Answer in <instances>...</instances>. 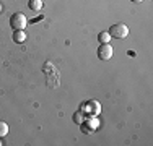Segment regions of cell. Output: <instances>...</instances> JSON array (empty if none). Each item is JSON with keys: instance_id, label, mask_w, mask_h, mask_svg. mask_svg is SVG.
I'll return each instance as SVG.
<instances>
[{"instance_id": "1", "label": "cell", "mask_w": 153, "mask_h": 146, "mask_svg": "<svg viewBox=\"0 0 153 146\" xmlns=\"http://www.w3.org/2000/svg\"><path fill=\"white\" fill-rule=\"evenodd\" d=\"M108 32L111 34V38H114V39H126L127 36H129V28L124 23H116L109 28Z\"/></svg>"}, {"instance_id": "2", "label": "cell", "mask_w": 153, "mask_h": 146, "mask_svg": "<svg viewBox=\"0 0 153 146\" xmlns=\"http://www.w3.org/2000/svg\"><path fill=\"white\" fill-rule=\"evenodd\" d=\"M10 26H12V29H15V31H18V29L25 31V28L28 26L26 16L23 13H13L12 18H10Z\"/></svg>"}, {"instance_id": "3", "label": "cell", "mask_w": 153, "mask_h": 146, "mask_svg": "<svg viewBox=\"0 0 153 146\" xmlns=\"http://www.w3.org/2000/svg\"><path fill=\"white\" fill-rule=\"evenodd\" d=\"M98 57H100V60H109V58L112 57V47L111 44H101L100 49H98Z\"/></svg>"}, {"instance_id": "4", "label": "cell", "mask_w": 153, "mask_h": 146, "mask_svg": "<svg viewBox=\"0 0 153 146\" xmlns=\"http://www.w3.org/2000/svg\"><path fill=\"white\" fill-rule=\"evenodd\" d=\"M13 41L16 44H23L26 41V32L21 31V29H18V31H13Z\"/></svg>"}, {"instance_id": "5", "label": "cell", "mask_w": 153, "mask_h": 146, "mask_svg": "<svg viewBox=\"0 0 153 146\" xmlns=\"http://www.w3.org/2000/svg\"><path fill=\"white\" fill-rule=\"evenodd\" d=\"M42 5H44L42 0H30V2H28V7H30L31 12H41Z\"/></svg>"}, {"instance_id": "6", "label": "cell", "mask_w": 153, "mask_h": 146, "mask_svg": "<svg viewBox=\"0 0 153 146\" xmlns=\"http://www.w3.org/2000/svg\"><path fill=\"white\" fill-rule=\"evenodd\" d=\"M98 41H100V44H108L111 41V34H109L108 31H101L100 34H98Z\"/></svg>"}, {"instance_id": "7", "label": "cell", "mask_w": 153, "mask_h": 146, "mask_svg": "<svg viewBox=\"0 0 153 146\" xmlns=\"http://www.w3.org/2000/svg\"><path fill=\"white\" fill-rule=\"evenodd\" d=\"M7 133H8V125H7L3 120H0V138L5 136Z\"/></svg>"}, {"instance_id": "8", "label": "cell", "mask_w": 153, "mask_h": 146, "mask_svg": "<svg viewBox=\"0 0 153 146\" xmlns=\"http://www.w3.org/2000/svg\"><path fill=\"white\" fill-rule=\"evenodd\" d=\"M130 2H134V3H140V2H143V0H130Z\"/></svg>"}, {"instance_id": "9", "label": "cell", "mask_w": 153, "mask_h": 146, "mask_svg": "<svg viewBox=\"0 0 153 146\" xmlns=\"http://www.w3.org/2000/svg\"><path fill=\"white\" fill-rule=\"evenodd\" d=\"M0 10H2V7H0Z\"/></svg>"}, {"instance_id": "10", "label": "cell", "mask_w": 153, "mask_h": 146, "mask_svg": "<svg viewBox=\"0 0 153 146\" xmlns=\"http://www.w3.org/2000/svg\"><path fill=\"white\" fill-rule=\"evenodd\" d=\"M0 145H2V141H0Z\"/></svg>"}]
</instances>
